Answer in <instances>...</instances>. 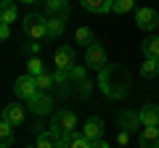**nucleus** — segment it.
Wrapping results in <instances>:
<instances>
[{"label": "nucleus", "instance_id": "1", "mask_svg": "<svg viewBox=\"0 0 159 148\" xmlns=\"http://www.w3.org/2000/svg\"><path fill=\"white\" fill-rule=\"evenodd\" d=\"M130 74H127V69L122 66H114V63H106V66L98 72V87H101V93L106 98H111V101H119V98H125L127 93H130Z\"/></svg>", "mask_w": 159, "mask_h": 148}, {"label": "nucleus", "instance_id": "2", "mask_svg": "<svg viewBox=\"0 0 159 148\" xmlns=\"http://www.w3.org/2000/svg\"><path fill=\"white\" fill-rule=\"evenodd\" d=\"M51 132L58 135V137H66L72 132H77V116H74V111L58 108L56 114H53V119H51Z\"/></svg>", "mask_w": 159, "mask_h": 148}, {"label": "nucleus", "instance_id": "3", "mask_svg": "<svg viewBox=\"0 0 159 148\" xmlns=\"http://www.w3.org/2000/svg\"><path fill=\"white\" fill-rule=\"evenodd\" d=\"M24 32L32 40H48V19L40 13H29L24 16Z\"/></svg>", "mask_w": 159, "mask_h": 148}, {"label": "nucleus", "instance_id": "4", "mask_svg": "<svg viewBox=\"0 0 159 148\" xmlns=\"http://www.w3.org/2000/svg\"><path fill=\"white\" fill-rule=\"evenodd\" d=\"M13 93H16L19 98H24V101L34 98V95L40 93V87H37V77H32V74H24V77H19V80L13 82Z\"/></svg>", "mask_w": 159, "mask_h": 148}, {"label": "nucleus", "instance_id": "5", "mask_svg": "<svg viewBox=\"0 0 159 148\" xmlns=\"http://www.w3.org/2000/svg\"><path fill=\"white\" fill-rule=\"evenodd\" d=\"M135 24L138 29H143V32H154V29H159V13L154 11V8H138L135 11Z\"/></svg>", "mask_w": 159, "mask_h": 148}, {"label": "nucleus", "instance_id": "6", "mask_svg": "<svg viewBox=\"0 0 159 148\" xmlns=\"http://www.w3.org/2000/svg\"><path fill=\"white\" fill-rule=\"evenodd\" d=\"M27 106H29V111H32L34 116H45V114L53 111V98L48 95V93H37L34 98L27 101Z\"/></svg>", "mask_w": 159, "mask_h": 148}, {"label": "nucleus", "instance_id": "7", "mask_svg": "<svg viewBox=\"0 0 159 148\" xmlns=\"http://www.w3.org/2000/svg\"><path fill=\"white\" fill-rule=\"evenodd\" d=\"M85 63L90 69H98V72L106 66V50L101 48V42H93V45L85 48Z\"/></svg>", "mask_w": 159, "mask_h": 148}, {"label": "nucleus", "instance_id": "8", "mask_svg": "<svg viewBox=\"0 0 159 148\" xmlns=\"http://www.w3.org/2000/svg\"><path fill=\"white\" fill-rule=\"evenodd\" d=\"M53 61H56V69L69 72V69L74 66V48H72V45H61V48L56 50V56H53Z\"/></svg>", "mask_w": 159, "mask_h": 148}, {"label": "nucleus", "instance_id": "9", "mask_svg": "<svg viewBox=\"0 0 159 148\" xmlns=\"http://www.w3.org/2000/svg\"><path fill=\"white\" fill-rule=\"evenodd\" d=\"M82 135H85L90 143L93 140H101V137H103V122L98 119V116H90V119L82 124Z\"/></svg>", "mask_w": 159, "mask_h": 148}, {"label": "nucleus", "instance_id": "10", "mask_svg": "<svg viewBox=\"0 0 159 148\" xmlns=\"http://www.w3.org/2000/svg\"><path fill=\"white\" fill-rule=\"evenodd\" d=\"M138 116H141L143 127H157L159 124V106L157 103H146V106L138 111Z\"/></svg>", "mask_w": 159, "mask_h": 148}, {"label": "nucleus", "instance_id": "11", "mask_svg": "<svg viewBox=\"0 0 159 148\" xmlns=\"http://www.w3.org/2000/svg\"><path fill=\"white\" fill-rule=\"evenodd\" d=\"M58 148H90V140L82 132H72L66 137H58Z\"/></svg>", "mask_w": 159, "mask_h": 148}, {"label": "nucleus", "instance_id": "12", "mask_svg": "<svg viewBox=\"0 0 159 148\" xmlns=\"http://www.w3.org/2000/svg\"><path fill=\"white\" fill-rule=\"evenodd\" d=\"M3 122H8V124H21L24 122V106H19V103H8L6 108H3Z\"/></svg>", "mask_w": 159, "mask_h": 148}, {"label": "nucleus", "instance_id": "13", "mask_svg": "<svg viewBox=\"0 0 159 148\" xmlns=\"http://www.w3.org/2000/svg\"><path fill=\"white\" fill-rule=\"evenodd\" d=\"M80 3L90 13H109L114 8V0H80Z\"/></svg>", "mask_w": 159, "mask_h": 148}, {"label": "nucleus", "instance_id": "14", "mask_svg": "<svg viewBox=\"0 0 159 148\" xmlns=\"http://www.w3.org/2000/svg\"><path fill=\"white\" fill-rule=\"evenodd\" d=\"M0 19H3V24H8V27L19 19V11H16V3H13V0H3V3H0Z\"/></svg>", "mask_w": 159, "mask_h": 148}, {"label": "nucleus", "instance_id": "15", "mask_svg": "<svg viewBox=\"0 0 159 148\" xmlns=\"http://www.w3.org/2000/svg\"><path fill=\"white\" fill-rule=\"evenodd\" d=\"M141 148H159V127H143Z\"/></svg>", "mask_w": 159, "mask_h": 148}, {"label": "nucleus", "instance_id": "16", "mask_svg": "<svg viewBox=\"0 0 159 148\" xmlns=\"http://www.w3.org/2000/svg\"><path fill=\"white\" fill-rule=\"evenodd\" d=\"M117 122L125 127L127 132H135L138 127H141V116L133 114V111H122V114H117Z\"/></svg>", "mask_w": 159, "mask_h": 148}, {"label": "nucleus", "instance_id": "17", "mask_svg": "<svg viewBox=\"0 0 159 148\" xmlns=\"http://www.w3.org/2000/svg\"><path fill=\"white\" fill-rule=\"evenodd\" d=\"M64 29H66V21L61 16H48V40H56L61 37Z\"/></svg>", "mask_w": 159, "mask_h": 148}, {"label": "nucleus", "instance_id": "18", "mask_svg": "<svg viewBox=\"0 0 159 148\" xmlns=\"http://www.w3.org/2000/svg\"><path fill=\"white\" fill-rule=\"evenodd\" d=\"M45 8H48L51 16H61V19H66V13H69L66 0H45Z\"/></svg>", "mask_w": 159, "mask_h": 148}, {"label": "nucleus", "instance_id": "19", "mask_svg": "<svg viewBox=\"0 0 159 148\" xmlns=\"http://www.w3.org/2000/svg\"><path fill=\"white\" fill-rule=\"evenodd\" d=\"M37 148H58V135H53L51 130L37 135Z\"/></svg>", "mask_w": 159, "mask_h": 148}, {"label": "nucleus", "instance_id": "20", "mask_svg": "<svg viewBox=\"0 0 159 148\" xmlns=\"http://www.w3.org/2000/svg\"><path fill=\"white\" fill-rule=\"evenodd\" d=\"M143 56L146 58H157L159 61V37H148V40H143Z\"/></svg>", "mask_w": 159, "mask_h": 148}, {"label": "nucleus", "instance_id": "21", "mask_svg": "<svg viewBox=\"0 0 159 148\" xmlns=\"http://www.w3.org/2000/svg\"><path fill=\"white\" fill-rule=\"evenodd\" d=\"M0 146H3V148H11L13 146V124H8V122L0 124Z\"/></svg>", "mask_w": 159, "mask_h": 148}, {"label": "nucleus", "instance_id": "22", "mask_svg": "<svg viewBox=\"0 0 159 148\" xmlns=\"http://www.w3.org/2000/svg\"><path fill=\"white\" fill-rule=\"evenodd\" d=\"M141 74H143V77H148V80L157 77V74H159V61H157V58H146V61L141 63Z\"/></svg>", "mask_w": 159, "mask_h": 148}, {"label": "nucleus", "instance_id": "23", "mask_svg": "<svg viewBox=\"0 0 159 148\" xmlns=\"http://www.w3.org/2000/svg\"><path fill=\"white\" fill-rule=\"evenodd\" d=\"M53 85H56V77H53V74L43 72V74L37 77V87H40V93H48V90H51Z\"/></svg>", "mask_w": 159, "mask_h": 148}, {"label": "nucleus", "instance_id": "24", "mask_svg": "<svg viewBox=\"0 0 159 148\" xmlns=\"http://www.w3.org/2000/svg\"><path fill=\"white\" fill-rule=\"evenodd\" d=\"M85 77H88V69L85 66H80V63H74L72 69H69V82H85Z\"/></svg>", "mask_w": 159, "mask_h": 148}, {"label": "nucleus", "instance_id": "25", "mask_svg": "<svg viewBox=\"0 0 159 148\" xmlns=\"http://www.w3.org/2000/svg\"><path fill=\"white\" fill-rule=\"evenodd\" d=\"M74 37H77V42H80V45H85V48L96 42V40H93V32H90L88 27H80L77 32H74Z\"/></svg>", "mask_w": 159, "mask_h": 148}, {"label": "nucleus", "instance_id": "26", "mask_svg": "<svg viewBox=\"0 0 159 148\" xmlns=\"http://www.w3.org/2000/svg\"><path fill=\"white\" fill-rule=\"evenodd\" d=\"M43 72H45V69H43V61H40L37 56H34V58H29V61H27V74H32V77H40Z\"/></svg>", "mask_w": 159, "mask_h": 148}, {"label": "nucleus", "instance_id": "27", "mask_svg": "<svg viewBox=\"0 0 159 148\" xmlns=\"http://www.w3.org/2000/svg\"><path fill=\"white\" fill-rule=\"evenodd\" d=\"M133 8H135V0H114L111 11L114 13H127V11H133Z\"/></svg>", "mask_w": 159, "mask_h": 148}, {"label": "nucleus", "instance_id": "28", "mask_svg": "<svg viewBox=\"0 0 159 148\" xmlns=\"http://www.w3.org/2000/svg\"><path fill=\"white\" fill-rule=\"evenodd\" d=\"M117 140H119V146H127V143H130V132H127V130H119Z\"/></svg>", "mask_w": 159, "mask_h": 148}, {"label": "nucleus", "instance_id": "29", "mask_svg": "<svg viewBox=\"0 0 159 148\" xmlns=\"http://www.w3.org/2000/svg\"><path fill=\"white\" fill-rule=\"evenodd\" d=\"M40 48H43V42L34 40V42H29V45H27V50H29V53H40Z\"/></svg>", "mask_w": 159, "mask_h": 148}, {"label": "nucleus", "instance_id": "30", "mask_svg": "<svg viewBox=\"0 0 159 148\" xmlns=\"http://www.w3.org/2000/svg\"><path fill=\"white\" fill-rule=\"evenodd\" d=\"M0 37H3V40L11 37V27H8V24H0Z\"/></svg>", "mask_w": 159, "mask_h": 148}, {"label": "nucleus", "instance_id": "31", "mask_svg": "<svg viewBox=\"0 0 159 148\" xmlns=\"http://www.w3.org/2000/svg\"><path fill=\"white\" fill-rule=\"evenodd\" d=\"M90 148H109V146H106V140L101 137V140H93V143H90Z\"/></svg>", "mask_w": 159, "mask_h": 148}, {"label": "nucleus", "instance_id": "32", "mask_svg": "<svg viewBox=\"0 0 159 148\" xmlns=\"http://www.w3.org/2000/svg\"><path fill=\"white\" fill-rule=\"evenodd\" d=\"M21 3H34V0H21Z\"/></svg>", "mask_w": 159, "mask_h": 148}, {"label": "nucleus", "instance_id": "33", "mask_svg": "<svg viewBox=\"0 0 159 148\" xmlns=\"http://www.w3.org/2000/svg\"><path fill=\"white\" fill-rule=\"evenodd\" d=\"M34 148H37V146H34Z\"/></svg>", "mask_w": 159, "mask_h": 148}]
</instances>
